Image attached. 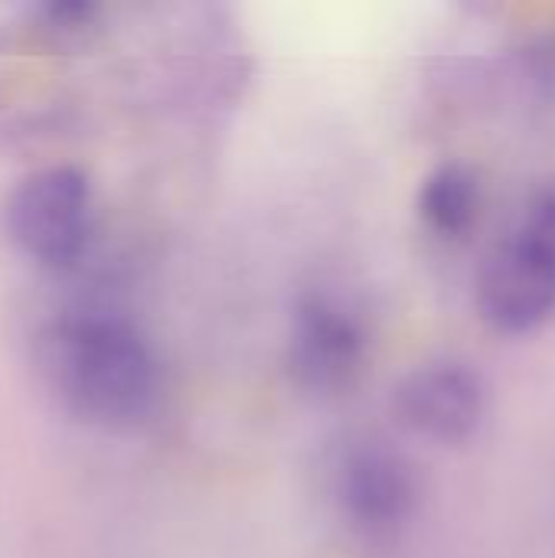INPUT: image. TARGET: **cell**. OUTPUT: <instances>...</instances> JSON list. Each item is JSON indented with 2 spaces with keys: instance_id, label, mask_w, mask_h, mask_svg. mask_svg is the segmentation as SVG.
<instances>
[{
  "instance_id": "1",
  "label": "cell",
  "mask_w": 555,
  "mask_h": 558,
  "mask_svg": "<svg viewBox=\"0 0 555 558\" xmlns=\"http://www.w3.org/2000/svg\"><path fill=\"white\" fill-rule=\"evenodd\" d=\"M46 363L65 402L98 425L141 422L160 392L144 333L111 311H72L46 333Z\"/></svg>"
},
{
  "instance_id": "2",
  "label": "cell",
  "mask_w": 555,
  "mask_h": 558,
  "mask_svg": "<svg viewBox=\"0 0 555 558\" xmlns=\"http://www.w3.org/2000/svg\"><path fill=\"white\" fill-rule=\"evenodd\" d=\"M92 222V183L79 167L69 163L29 170L13 186L7 203L10 239L29 262L49 271H65L85 255Z\"/></svg>"
},
{
  "instance_id": "3",
  "label": "cell",
  "mask_w": 555,
  "mask_h": 558,
  "mask_svg": "<svg viewBox=\"0 0 555 558\" xmlns=\"http://www.w3.org/2000/svg\"><path fill=\"white\" fill-rule=\"evenodd\" d=\"M481 311L504 333H530L555 314V203L484 262Z\"/></svg>"
},
{
  "instance_id": "4",
  "label": "cell",
  "mask_w": 555,
  "mask_h": 558,
  "mask_svg": "<svg viewBox=\"0 0 555 558\" xmlns=\"http://www.w3.org/2000/svg\"><path fill=\"white\" fill-rule=\"evenodd\" d=\"M487 409L484 383L464 363H429L415 369L396 392L402 425L429 441H468Z\"/></svg>"
},
{
  "instance_id": "5",
  "label": "cell",
  "mask_w": 555,
  "mask_h": 558,
  "mask_svg": "<svg viewBox=\"0 0 555 558\" xmlns=\"http://www.w3.org/2000/svg\"><path fill=\"white\" fill-rule=\"evenodd\" d=\"M337 494L347 520L366 536L399 533L419 507L412 468L399 454L376 445L347 454L337 474Z\"/></svg>"
},
{
  "instance_id": "6",
  "label": "cell",
  "mask_w": 555,
  "mask_h": 558,
  "mask_svg": "<svg viewBox=\"0 0 555 558\" xmlns=\"http://www.w3.org/2000/svg\"><path fill=\"white\" fill-rule=\"evenodd\" d=\"M363 360L360 320L327 294L301 301L291 327V366L314 389L343 386Z\"/></svg>"
},
{
  "instance_id": "7",
  "label": "cell",
  "mask_w": 555,
  "mask_h": 558,
  "mask_svg": "<svg viewBox=\"0 0 555 558\" xmlns=\"http://www.w3.org/2000/svg\"><path fill=\"white\" fill-rule=\"evenodd\" d=\"M478 213V180L451 163L435 170L422 186V216L438 232H461Z\"/></svg>"
}]
</instances>
